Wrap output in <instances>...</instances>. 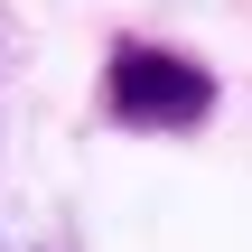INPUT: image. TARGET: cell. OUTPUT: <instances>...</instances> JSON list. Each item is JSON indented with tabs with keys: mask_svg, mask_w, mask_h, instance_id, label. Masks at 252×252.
Segmentation results:
<instances>
[{
	"mask_svg": "<svg viewBox=\"0 0 252 252\" xmlns=\"http://www.w3.org/2000/svg\"><path fill=\"white\" fill-rule=\"evenodd\" d=\"M103 103L131 131H196L215 112V75L196 56H168V47H122L103 75Z\"/></svg>",
	"mask_w": 252,
	"mask_h": 252,
	"instance_id": "1",
	"label": "cell"
}]
</instances>
